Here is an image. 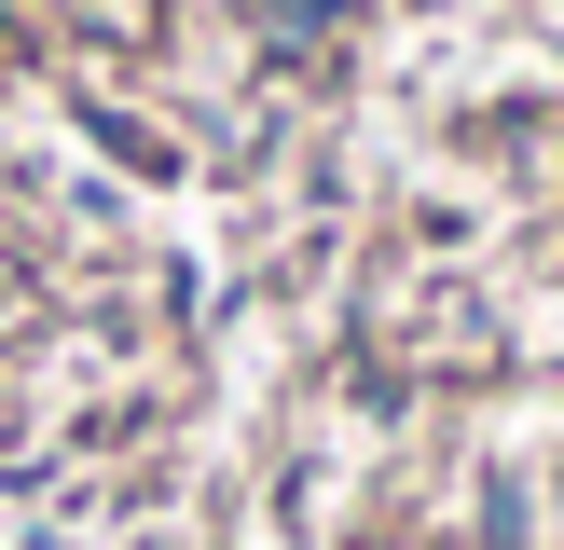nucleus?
Instances as JSON below:
<instances>
[]
</instances>
